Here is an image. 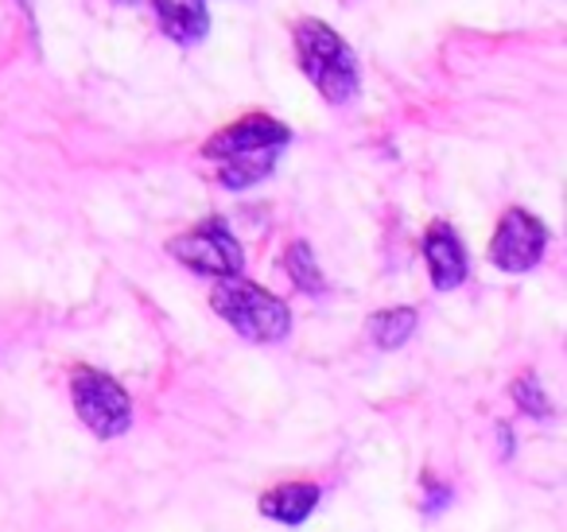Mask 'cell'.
<instances>
[{
  "instance_id": "9c48e42d",
  "label": "cell",
  "mask_w": 567,
  "mask_h": 532,
  "mask_svg": "<svg viewBox=\"0 0 567 532\" xmlns=\"http://www.w3.org/2000/svg\"><path fill=\"white\" fill-rule=\"evenodd\" d=\"M319 505V485L311 482H288V485H276L260 498V513L272 516L280 524H303Z\"/></svg>"
},
{
  "instance_id": "52a82bcc",
  "label": "cell",
  "mask_w": 567,
  "mask_h": 532,
  "mask_svg": "<svg viewBox=\"0 0 567 532\" xmlns=\"http://www.w3.org/2000/svg\"><path fill=\"white\" fill-rule=\"evenodd\" d=\"M424 257H427V273H432V284L440 291H451L466 280V253L458 234L447 226V222H432L424 234Z\"/></svg>"
},
{
  "instance_id": "277c9868",
  "label": "cell",
  "mask_w": 567,
  "mask_h": 532,
  "mask_svg": "<svg viewBox=\"0 0 567 532\" xmlns=\"http://www.w3.org/2000/svg\"><path fill=\"white\" fill-rule=\"evenodd\" d=\"M167 249H172V257L179 260V265H187L190 273L214 276V280L241 273V265H245L241 245H237V237L229 234L221 222H203V226H195L190 234L175 237Z\"/></svg>"
},
{
  "instance_id": "3957f363",
  "label": "cell",
  "mask_w": 567,
  "mask_h": 532,
  "mask_svg": "<svg viewBox=\"0 0 567 532\" xmlns=\"http://www.w3.org/2000/svg\"><path fill=\"white\" fill-rule=\"evenodd\" d=\"M71 397H74V408H79L82 423H86L94 436L113 439V436H121V431H128V423H133V400H128V392L121 389L110 374H102V369H90V366L74 369Z\"/></svg>"
},
{
  "instance_id": "8fae6325",
  "label": "cell",
  "mask_w": 567,
  "mask_h": 532,
  "mask_svg": "<svg viewBox=\"0 0 567 532\" xmlns=\"http://www.w3.org/2000/svg\"><path fill=\"white\" fill-rule=\"evenodd\" d=\"M365 330H370L373 346L396 350V346H404V338H412V330H416V307H389V311H381V315H370Z\"/></svg>"
},
{
  "instance_id": "7c38bea8",
  "label": "cell",
  "mask_w": 567,
  "mask_h": 532,
  "mask_svg": "<svg viewBox=\"0 0 567 532\" xmlns=\"http://www.w3.org/2000/svg\"><path fill=\"white\" fill-rule=\"evenodd\" d=\"M284 265H288V276L296 280V288L308 291V296H316V291L327 288V280H323V273H319L316 257H311V245L308 242L288 245V257H284Z\"/></svg>"
},
{
  "instance_id": "6da1fadb",
  "label": "cell",
  "mask_w": 567,
  "mask_h": 532,
  "mask_svg": "<svg viewBox=\"0 0 567 532\" xmlns=\"http://www.w3.org/2000/svg\"><path fill=\"white\" fill-rule=\"evenodd\" d=\"M210 307L249 342H280L292 330V311L280 296L245 276H221L210 291Z\"/></svg>"
},
{
  "instance_id": "5b68a950",
  "label": "cell",
  "mask_w": 567,
  "mask_h": 532,
  "mask_svg": "<svg viewBox=\"0 0 567 532\" xmlns=\"http://www.w3.org/2000/svg\"><path fill=\"white\" fill-rule=\"evenodd\" d=\"M544 249H548V229L536 214L520 211H505L502 226H497L494 242H489V260L502 273H528L544 260Z\"/></svg>"
},
{
  "instance_id": "4fadbf2b",
  "label": "cell",
  "mask_w": 567,
  "mask_h": 532,
  "mask_svg": "<svg viewBox=\"0 0 567 532\" xmlns=\"http://www.w3.org/2000/svg\"><path fill=\"white\" fill-rule=\"evenodd\" d=\"M513 397H517V405H520V412H525V416H536V420H548V416H551L548 397H544L540 381H536L533 374H525L517 385H513Z\"/></svg>"
},
{
  "instance_id": "8992f818",
  "label": "cell",
  "mask_w": 567,
  "mask_h": 532,
  "mask_svg": "<svg viewBox=\"0 0 567 532\" xmlns=\"http://www.w3.org/2000/svg\"><path fill=\"white\" fill-rule=\"evenodd\" d=\"M292 144V129L280 125L276 117H265V113H252V117L234 121L229 129L214 133L210 141L203 144V156L206 160H226L234 152H249V149H288Z\"/></svg>"
},
{
  "instance_id": "7a4b0ae2",
  "label": "cell",
  "mask_w": 567,
  "mask_h": 532,
  "mask_svg": "<svg viewBox=\"0 0 567 532\" xmlns=\"http://www.w3.org/2000/svg\"><path fill=\"white\" fill-rule=\"evenodd\" d=\"M296 55L308 74V82L327 98L331 105H342L358 94V63L354 51L342 43L334 28L323 20H300L296 24Z\"/></svg>"
},
{
  "instance_id": "ba28073f",
  "label": "cell",
  "mask_w": 567,
  "mask_h": 532,
  "mask_svg": "<svg viewBox=\"0 0 567 532\" xmlns=\"http://www.w3.org/2000/svg\"><path fill=\"white\" fill-rule=\"evenodd\" d=\"M148 4L156 9L164 35L175 43H198L206 35V28H210L206 0H148Z\"/></svg>"
},
{
  "instance_id": "30bf717a",
  "label": "cell",
  "mask_w": 567,
  "mask_h": 532,
  "mask_svg": "<svg viewBox=\"0 0 567 532\" xmlns=\"http://www.w3.org/2000/svg\"><path fill=\"white\" fill-rule=\"evenodd\" d=\"M280 149H249V152H234V156L218 160V183L226 191H245L252 183H260L265 175H272Z\"/></svg>"
}]
</instances>
